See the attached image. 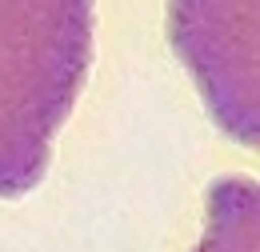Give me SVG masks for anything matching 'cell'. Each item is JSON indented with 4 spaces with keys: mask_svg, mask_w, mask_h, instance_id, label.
I'll use <instances>...</instances> for the list:
<instances>
[{
    "mask_svg": "<svg viewBox=\"0 0 260 252\" xmlns=\"http://www.w3.org/2000/svg\"><path fill=\"white\" fill-rule=\"evenodd\" d=\"M88 56L92 0H0V196L40 180Z\"/></svg>",
    "mask_w": 260,
    "mask_h": 252,
    "instance_id": "obj_1",
    "label": "cell"
},
{
    "mask_svg": "<svg viewBox=\"0 0 260 252\" xmlns=\"http://www.w3.org/2000/svg\"><path fill=\"white\" fill-rule=\"evenodd\" d=\"M168 32L216 124L260 152V0H172Z\"/></svg>",
    "mask_w": 260,
    "mask_h": 252,
    "instance_id": "obj_2",
    "label": "cell"
},
{
    "mask_svg": "<svg viewBox=\"0 0 260 252\" xmlns=\"http://www.w3.org/2000/svg\"><path fill=\"white\" fill-rule=\"evenodd\" d=\"M192 252H260V184L228 176L208 188L204 236Z\"/></svg>",
    "mask_w": 260,
    "mask_h": 252,
    "instance_id": "obj_3",
    "label": "cell"
}]
</instances>
